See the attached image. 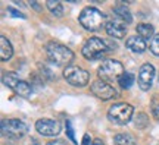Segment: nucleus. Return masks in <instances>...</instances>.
Here are the masks:
<instances>
[{
	"instance_id": "1",
	"label": "nucleus",
	"mask_w": 159,
	"mask_h": 145,
	"mask_svg": "<svg viewBox=\"0 0 159 145\" xmlns=\"http://www.w3.org/2000/svg\"><path fill=\"white\" fill-rule=\"evenodd\" d=\"M46 54L52 63L56 66L68 67V65L74 60V53L68 47L59 44V43H49L46 45Z\"/></svg>"
},
{
	"instance_id": "2",
	"label": "nucleus",
	"mask_w": 159,
	"mask_h": 145,
	"mask_svg": "<svg viewBox=\"0 0 159 145\" xmlns=\"http://www.w3.org/2000/svg\"><path fill=\"white\" fill-rule=\"evenodd\" d=\"M78 21L87 31H99L105 23V15L96 7H85L80 13Z\"/></svg>"
},
{
	"instance_id": "3",
	"label": "nucleus",
	"mask_w": 159,
	"mask_h": 145,
	"mask_svg": "<svg viewBox=\"0 0 159 145\" xmlns=\"http://www.w3.org/2000/svg\"><path fill=\"white\" fill-rule=\"evenodd\" d=\"M124 66L122 63L118 60H114V59H108L105 60L99 66L97 69V75L99 78L105 81V82H112V81H116L119 79L122 75H124Z\"/></svg>"
},
{
	"instance_id": "4",
	"label": "nucleus",
	"mask_w": 159,
	"mask_h": 145,
	"mask_svg": "<svg viewBox=\"0 0 159 145\" xmlns=\"http://www.w3.org/2000/svg\"><path fill=\"white\" fill-rule=\"evenodd\" d=\"M109 47L106 45V43L102 38H97V37H91L90 40L85 41V44L83 45V56L87 60H97V59H102L106 53H108Z\"/></svg>"
},
{
	"instance_id": "5",
	"label": "nucleus",
	"mask_w": 159,
	"mask_h": 145,
	"mask_svg": "<svg viewBox=\"0 0 159 145\" xmlns=\"http://www.w3.org/2000/svg\"><path fill=\"white\" fill-rule=\"evenodd\" d=\"M134 109L127 103H116L108 110V119L115 125H127L133 119Z\"/></svg>"
},
{
	"instance_id": "6",
	"label": "nucleus",
	"mask_w": 159,
	"mask_h": 145,
	"mask_svg": "<svg viewBox=\"0 0 159 145\" xmlns=\"http://www.w3.org/2000/svg\"><path fill=\"white\" fill-rule=\"evenodd\" d=\"M3 84L11 88L15 94H18L19 97H24V98H28L31 97V92H33V88L28 82H25L22 79L18 76L16 73L9 72L3 75Z\"/></svg>"
},
{
	"instance_id": "7",
	"label": "nucleus",
	"mask_w": 159,
	"mask_h": 145,
	"mask_svg": "<svg viewBox=\"0 0 159 145\" xmlns=\"http://www.w3.org/2000/svg\"><path fill=\"white\" fill-rule=\"evenodd\" d=\"M28 132L27 125L18 119H3L2 120V135L11 139H21Z\"/></svg>"
},
{
	"instance_id": "8",
	"label": "nucleus",
	"mask_w": 159,
	"mask_h": 145,
	"mask_svg": "<svg viewBox=\"0 0 159 145\" xmlns=\"http://www.w3.org/2000/svg\"><path fill=\"white\" fill-rule=\"evenodd\" d=\"M63 78L66 79V82L72 87H85L90 81V73L85 69L78 66H68L63 70Z\"/></svg>"
},
{
	"instance_id": "9",
	"label": "nucleus",
	"mask_w": 159,
	"mask_h": 145,
	"mask_svg": "<svg viewBox=\"0 0 159 145\" xmlns=\"http://www.w3.org/2000/svg\"><path fill=\"white\" fill-rule=\"evenodd\" d=\"M90 88H91V92L96 95L97 98H100V100H111V98L116 97V89L109 82H105L102 79L91 82Z\"/></svg>"
},
{
	"instance_id": "10",
	"label": "nucleus",
	"mask_w": 159,
	"mask_h": 145,
	"mask_svg": "<svg viewBox=\"0 0 159 145\" xmlns=\"http://www.w3.org/2000/svg\"><path fill=\"white\" fill-rule=\"evenodd\" d=\"M35 129L37 132L44 136H55L61 132V125L56 120L52 119H40L35 122Z\"/></svg>"
},
{
	"instance_id": "11",
	"label": "nucleus",
	"mask_w": 159,
	"mask_h": 145,
	"mask_svg": "<svg viewBox=\"0 0 159 145\" xmlns=\"http://www.w3.org/2000/svg\"><path fill=\"white\" fill-rule=\"evenodd\" d=\"M155 76V67L150 63H144L139 70V87L143 91H149L152 87V81Z\"/></svg>"
},
{
	"instance_id": "12",
	"label": "nucleus",
	"mask_w": 159,
	"mask_h": 145,
	"mask_svg": "<svg viewBox=\"0 0 159 145\" xmlns=\"http://www.w3.org/2000/svg\"><path fill=\"white\" fill-rule=\"evenodd\" d=\"M105 28H106V32L114 38H124L127 34V27L121 21H109L106 22Z\"/></svg>"
},
{
	"instance_id": "13",
	"label": "nucleus",
	"mask_w": 159,
	"mask_h": 145,
	"mask_svg": "<svg viewBox=\"0 0 159 145\" xmlns=\"http://www.w3.org/2000/svg\"><path fill=\"white\" fill-rule=\"evenodd\" d=\"M125 45H127V49H130V50L134 51V53H143V51L148 49L146 40H143L142 37H139V35H131V37H128L127 41H125Z\"/></svg>"
},
{
	"instance_id": "14",
	"label": "nucleus",
	"mask_w": 159,
	"mask_h": 145,
	"mask_svg": "<svg viewBox=\"0 0 159 145\" xmlns=\"http://www.w3.org/2000/svg\"><path fill=\"white\" fill-rule=\"evenodd\" d=\"M12 54H13V49H12L11 41L6 38L5 35H2L0 37V59L6 62L11 59Z\"/></svg>"
},
{
	"instance_id": "15",
	"label": "nucleus",
	"mask_w": 159,
	"mask_h": 145,
	"mask_svg": "<svg viewBox=\"0 0 159 145\" xmlns=\"http://www.w3.org/2000/svg\"><path fill=\"white\" fill-rule=\"evenodd\" d=\"M112 12H114L115 15L122 21V22H125V23H130V22H133V16H131V13H130V11L127 9L124 6V3L122 2H119V3H116V5L114 6V9H112Z\"/></svg>"
},
{
	"instance_id": "16",
	"label": "nucleus",
	"mask_w": 159,
	"mask_h": 145,
	"mask_svg": "<svg viewBox=\"0 0 159 145\" xmlns=\"http://www.w3.org/2000/svg\"><path fill=\"white\" fill-rule=\"evenodd\" d=\"M136 31H137V35L142 37L143 40L152 38V37H153V32H155L153 27H152L150 23H139Z\"/></svg>"
},
{
	"instance_id": "17",
	"label": "nucleus",
	"mask_w": 159,
	"mask_h": 145,
	"mask_svg": "<svg viewBox=\"0 0 159 145\" xmlns=\"http://www.w3.org/2000/svg\"><path fill=\"white\" fill-rule=\"evenodd\" d=\"M114 145H136V139L130 134H116L114 136Z\"/></svg>"
},
{
	"instance_id": "18",
	"label": "nucleus",
	"mask_w": 159,
	"mask_h": 145,
	"mask_svg": "<svg viewBox=\"0 0 159 145\" xmlns=\"http://www.w3.org/2000/svg\"><path fill=\"white\" fill-rule=\"evenodd\" d=\"M47 7H49V11L55 15V16L57 18H61L63 16V6L61 2H57V0H50V2H47Z\"/></svg>"
},
{
	"instance_id": "19",
	"label": "nucleus",
	"mask_w": 159,
	"mask_h": 145,
	"mask_svg": "<svg viewBox=\"0 0 159 145\" xmlns=\"http://www.w3.org/2000/svg\"><path fill=\"white\" fill-rule=\"evenodd\" d=\"M119 85H121V88L122 89H128L133 87V84H134V75L130 72H125L121 78L118 79Z\"/></svg>"
},
{
	"instance_id": "20",
	"label": "nucleus",
	"mask_w": 159,
	"mask_h": 145,
	"mask_svg": "<svg viewBox=\"0 0 159 145\" xmlns=\"http://www.w3.org/2000/svg\"><path fill=\"white\" fill-rule=\"evenodd\" d=\"M149 123V117L144 114V113H139L136 116V119H134V125H136V128L139 129H144L146 126H148Z\"/></svg>"
},
{
	"instance_id": "21",
	"label": "nucleus",
	"mask_w": 159,
	"mask_h": 145,
	"mask_svg": "<svg viewBox=\"0 0 159 145\" xmlns=\"http://www.w3.org/2000/svg\"><path fill=\"white\" fill-rule=\"evenodd\" d=\"M65 128H66V135H68V138L71 141H72V142H74V144H77V139H75V134H74V129H72V123H71V120H66V122H65Z\"/></svg>"
},
{
	"instance_id": "22",
	"label": "nucleus",
	"mask_w": 159,
	"mask_h": 145,
	"mask_svg": "<svg viewBox=\"0 0 159 145\" xmlns=\"http://www.w3.org/2000/svg\"><path fill=\"white\" fill-rule=\"evenodd\" d=\"M150 51L153 53L155 56H159V34H156L150 43Z\"/></svg>"
},
{
	"instance_id": "23",
	"label": "nucleus",
	"mask_w": 159,
	"mask_h": 145,
	"mask_svg": "<svg viewBox=\"0 0 159 145\" xmlns=\"http://www.w3.org/2000/svg\"><path fill=\"white\" fill-rule=\"evenodd\" d=\"M150 109H152V114L155 116V119L159 120V97H153Z\"/></svg>"
},
{
	"instance_id": "24",
	"label": "nucleus",
	"mask_w": 159,
	"mask_h": 145,
	"mask_svg": "<svg viewBox=\"0 0 159 145\" xmlns=\"http://www.w3.org/2000/svg\"><path fill=\"white\" fill-rule=\"evenodd\" d=\"M7 12H9V15H12V16L22 18V19H25V15H24V13H21L19 11H16V9H13V7H7Z\"/></svg>"
},
{
	"instance_id": "25",
	"label": "nucleus",
	"mask_w": 159,
	"mask_h": 145,
	"mask_svg": "<svg viewBox=\"0 0 159 145\" xmlns=\"http://www.w3.org/2000/svg\"><path fill=\"white\" fill-rule=\"evenodd\" d=\"M91 144H93L91 138L89 136V135H84V138H83V144L81 145H91Z\"/></svg>"
},
{
	"instance_id": "26",
	"label": "nucleus",
	"mask_w": 159,
	"mask_h": 145,
	"mask_svg": "<svg viewBox=\"0 0 159 145\" xmlns=\"http://www.w3.org/2000/svg\"><path fill=\"white\" fill-rule=\"evenodd\" d=\"M47 145H66V142L61 139H55V141H52V142H49Z\"/></svg>"
},
{
	"instance_id": "27",
	"label": "nucleus",
	"mask_w": 159,
	"mask_h": 145,
	"mask_svg": "<svg viewBox=\"0 0 159 145\" xmlns=\"http://www.w3.org/2000/svg\"><path fill=\"white\" fill-rule=\"evenodd\" d=\"M30 5L33 6V7H34V9H35V11H37V12H40V11H41V7H40V5H39V3H37V2H31Z\"/></svg>"
},
{
	"instance_id": "28",
	"label": "nucleus",
	"mask_w": 159,
	"mask_h": 145,
	"mask_svg": "<svg viewBox=\"0 0 159 145\" xmlns=\"http://www.w3.org/2000/svg\"><path fill=\"white\" fill-rule=\"evenodd\" d=\"M91 145H105V144L102 142V139H93V144Z\"/></svg>"
}]
</instances>
